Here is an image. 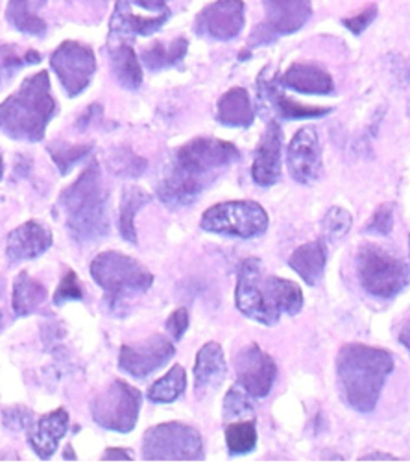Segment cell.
Masks as SVG:
<instances>
[{
    "label": "cell",
    "instance_id": "28",
    "mask_svg": "<svg viewBox=\"0 0 410 463\" xmlns=\"http://www.w3.org/2000/svg\"><path fill=\"white\" fill-rule=\"evenodd\" d=\"M187 41L184 37L174 39L172 43H156L143 52V61L150 71H165L177 65L187 54Z\"/></svg>",
    "mask_w": 410,
    "mask_h": 463
},
{
    "label": "cell",
    "instance_id": "25",
    "mask_svg": "<svg viewBox=\"0 0 410 463\" xmlns=\"http://www.w3.org/2000/svg\"><path fill=\"white\" fill-rule=\"evenodd\" d=\"M262 288L268 303L276 312H287L291 316L298 314L303 308V292L301 288L281 277H266L262 279Z\"/></svg>",
    "mask_w": 410,
    "mask_h": 463
},
{
    "label": "cell",
    "instance_id": "4",
    "mask_svg": "<svg viewBox=\"0 0 410 463\" xmlns=\"http://www.w3.org/2000/svg\"><path fill=\"white\" fill-rule=\"evenodd\" d=\"M60 207L63 209L67 227L76 241L91 242L108 233V194L97 161L91 163L62 194Z\"/></svg>",
    "mask_w": 410,
    "mask_h": 463
},
{
    "label": "cell",
    "instance_id": "46",
    "mask_svg": "<svg viewBox=\"0 0 410 463\" xmlns=\"http://www.w3.org/2000/svg\"><path fill=\"white\" fill-rule=\"evenodd\" d=\"M30 3H32V6L37 10V8H41L44 3H47V0H30Z\"/></svg>",
    "mask_w": 410,
    "mask_h": 463
},
{
    "label": "cell",
    "instance_id": "11",
    "mask_svg": "<svg viewBox=\"0 0 410 463\" xmlns=\"http://www.w3.org/2000/svg\"><path fill=\"white\" fill-rule=\"evenodd\" d=\"M51 65L69 97H78L83 92L97 71L93 51L76 41L62 43L51 58Z\"/></svg>",
    "mask_w": 410,
    "mask_h": 463
},
{
    "label": "cell",
    "instance_id": "12",
    "mask_svg": "<svg viewBox=\"0 0 410 463\" xmlns=\"http://www.w3.org/2000/svg\"><path fill=\"white\" fill-rule=\"evenodd\" d=\"M237 308L250 319L261 323V326L273 327L280 321L281 314L272 308L266 299L261 277V260L246 259L239 269V283L235 290Z\"/></svg>",
    "mask_w": 410,
    "mask_h": 463
},
{
    "label": "cell",
    "instance_id": "33",
    "mask_svg": "<svg viewBox=\"0 0 410 463\" xmlns=\"http://www.w3.org/2000/svg\"><path fill=\"white\" fill-rule=\"evenodd\" d=\"M225 443L232 454H248L257 445V430L253 421H235L225 429Z\"/></svg>",
    "mask_w": 410,
    "mask_h": 463
},
{
    "label": "cell",
    "instance_id": "9",
    "mask_svg": "<svg viewBox=\"0 0 410 463\" xmlns=\"http://www.w3.org/2000/svg\"><path fill=\"white\" fill-rule=\"evenodd\" d=\"M93 420L115 432H129L137 425L141 410V393L129 384L117 381L93 401Z\"/></svg>",
    "mask_w": 410,
    "mask_h": 463
},
{
    "label": "cell",
    "instance_id": "35",
    "mask_svg": "<svg viewBox=\"0 0 410 463\" xmlns=\"http://www.w3.org/2000/svg\"><path fill=\"white\" fill-rule=\"evenodd\" d=\"M353 223V216L344 209V207H331L324 220H322V229L328 241H340L348 235V231Z\"/></svg>",
    "mask_w": 410,
    "mask_h": 463
},
{
    "label": "cell",
    "instance_id": "1",
    "mask_svg": "<svg viewBox=\"0 0 410 463\" xmlns=\"http://www.w3.org/2000/svg\"><path fill=\"white\" fill-rule=\"evenodd\" d=\"M235 161V145L215 137H196L174 152L159 183V198L168 207L191 205Z\"/></svg>",
    "mask_w": 410,
    "mask_h": 463
},
{
    "label": "cell",
    "instance_id": "30",
    "mask_svg": "<svg viewBox=\"0 0 410 463\" xmlns=\"http://www.w3.org/2000/svg\"><path fill=\"white\" fill-rule=\"evenodd\" d=\"M6 17L14 28L30 35H43L47 32V23L37 17L30 0H10Z\"/></svg>",
    "mask_w": 410,
    "mask_h": 463
},
{
    "label": "cell",
    "instance_id": "29",
    "mask_svg": "<svg viewBox=\"0 0 410 463\" xmlns=\"http://www.w3.org/2000/svg\"><path fill=\"white\" fill-rule=\"evenodd\" d=\"M187 388V373L184 365H174L170 372L161 377L157 383L152 384V388L148 390V399L152 402H163V404H168V402H174L177 397L184 395Z\"/></svg>",
    "mask_w": 410,
    "mask_h": 463
},
{
    "label": "cell",
    "instance_id": "5",
    "mask_svg": "<svg viewBox=\"0 0 410 463\" xmlns=\"http://www.w3.org/2000/svg\"><path fill=\"white\" fill-rule=\"evenodd\" d=\"M91 275L106 290L113 310H122L131 299L143 296L150 287L152 273L135 259L120 251H106L91 264Z\"/></svg>",
    "mask_w": 410,
    "mask_h": 463
},
{
    "label": "cell",
    "instance_id": "26",
    "mask_svg": "<svg viewBox=\"0 0 410 463\" xmlns=\"http://www.w3.org/2000/svg\"><path fill=\"white\" fill-rule=\"evenodd\" d=\"M111 69L117 78V81L128 89V90H137L143 83V67L137 60V54L129 44H115L111 46Z\"/></svg>",
    "mask_w": 410,
    "mask_h": 463
},
{
    "label": "cell",
    "instance_id": "19",
    "mask_svg": "<svg viewBox=\"0 0 410 463\" xmlns=\"http://www.w3.org/2000/svg\"><path fill=\"white\" fill-rule=\"evenodd\" d=\"M227 373V365L224 351L216 342L205 344L196 356L195 364V392L200 399H205L216 392L224 383Z\"/></svg>",
    "mask_w": 410,
    "mask_h": 463
},
{
    "label": "cell",
    "instance_id": "23",
    "mask_svg": "<svg viewBox=\"0 0 410 463\" xmlns=\"http://www.w3.org/2000/svg\"><path fill=\"white\" fill-rule=\"evenodd\" d=\"M326 262H328V246L322 239L300 246L289 259L291 268L310 287L320 283L326 269Z\"/></svg>",
    "mask_w": 410,
    "mask_h": 463
},
{
    "label": "cell",
    "instance_id": "15",
    "mask_svg": "<svg viewBox=\"0 0 410 463\" xmlns=\"http://www.w3.org/2000/svg\"><path fill=\"white\" fill-rule=\"evenodd\" d=\"M244 28L243 0H215L205 6L195 23V32L215 41H232Z\"/></svg>",
    "mask_w": 410,
    "mask_h": 463
},
{
    "label": "cell",
    "instance_id": "7",
    "mask_svg": "<svg viewBox=\"0 0 410 463\" xmlns=\"http://www.w3.org/2000/svg\"><path fill=\"white\" fill-rule=\"evenodd\" d=\"M202 229L224 237L255 239L268 229V214L257 202H224L204 213Z\"/></svg>",
    "mask_w": 410,
    "mask_h": 463
},
{
    "label": "cell",
    "instance_id": "45",
    "mask_svg": "<svg viewBox=\"0 0 410 463\" xmlns=\"http://www.w3.org/2000/svg\"><path fill=\"white\" fill-rule=\"evenodd\" d=\"M399 458L396 456H390V454H381V452H374V454H368V456H362L360 461H397Z\"/></svg>",
    "mask_w": 410,
    "mask_h": 463
},
{
    "label": "cell",
    "instance_id": "41",
    "mask_svg": "<svg viewBox=\"0 0 410 463\" xmlns=\"http://www.w3.org/2000/svg\"><path fill=\"white\" fill-rule=\"evenodd\" d=\"M401 345H405L410 353V310L406 314V317L401 321V327H399V335H397Z\"/></svg>",
    "mask_w": 410,
    "mask_h": 463
},
{
    "label": "cell",
    "instance_id": "8",
    "mask_svg": "<svg viewBox=\"0 0 410 463\" xmlns=\"http://www.w3.org/2000/svg\"><path fill=\"white\" fill-rule=\"evenodd\" d=\"M143 456L148 461H198L204 458V441L193 427L163 423L147 430Z\"/></svg>",
    "mask_w": 410,
    "mask_h": 463
},
{
    "label": "cell",
    "instance_id": "44",
    "mask_svg": "<svg viewBox=\"0 0 410 463\" xmlns=\"http://www.w3.org/2000/svg\"><path fill=\"white\" fill-rule=\"evenodd\" d=\"M71 5H83L87 10H93V8H97V10H104L106 8V3L108 0H69Z\"/></svg>",
    "mask_w": 410,
    "mask_h": 463
},
{
    "label": "cell",
    "instance_id": "38",
    "mask_svg": "<svg viewBox=\"0 0 410 463\" xmlns=\"http://www.w3.org/2000/svg\"><path fill=\"white\" fill-rule=\"evenodd\" d=\"M392 227H394V207L390 203H386V205H381L374 213V216L370 218V222L367 225V231L374 235L386 237L392 231Z\"/></svg>",
    "mask_w": 410,
    "mask_h": 463
},
{
    "label": "cell",
    "instance_id": "40",
    "mask_svg": "<svg viewBox=\"0 0 410 463\" xmlns=\"http://www.w3.org/2000/svg\"><path fill=\"white\" fill-rule=\"evenodd\" d=\"M189 329V312L186 308H177L170 314L167 319V331L172 336V340L179 342Z\"/></svg>",
    "mask_w": 410,
    "mask_h": 463
},
{
    "label": "cell",
    "instance_id": "6",
    "mask_svg": "<svg viewBox=\"0 0 410 463\" xmlns=\"http://www.w3.org/2000/svg\"><path fill=\"white\" fill-rule=\"evenodd\" d=\"M360 287L374 298L392 299L401 294L410 279L403 260L376 244H364L357 255Z\"/></svg>",
    "mask_w": 410,
    "mask_h": 463
},
{
    "label": "cell",
    "instance_id": "10",
    "mask_svg": "<svg viewBox=\"0 0 410 463\" xmlns=\"http://www.w3.org/2000/svg\"><path fill=\"white\" fill-rule=\"evenodd\" d=\"M262 5L266 19L250 35V46L270 44L283 35L296 33L312 15L310 0H262Z\"/></svg>",
    "mask_w": 410,
    "mask_h": 463
},
{
    "label": "cell",
    "instance_id": "27",
    "mask_svg": "<svg viewBox=\"0 0 410 463\" xmlns=\"http://www.w3.org/2000/svg\"><path fill=\"white\" fill-rule=\"evenodd\" d=\"M47 299V288L35 281L28 271H21L14 283L12 307L17 316L33 314Z\"/></svg>",
    "mask_w": 410,
    "mask_h": 463
},
{
    "label": "cell",
    "instance_id": "13",
    "mask_svg": "<svg viewBox=\"0 0 410 463\" xmlns=\"http://www.w3.org/2000/svg\"><path fill=\"white\" fill-rule=\"evenodd\" d=\"M239 384L253 397H266L278 379V365L257 344H250L235 356Z\"/></svg>",
    "mask_w": 410,
    "mask_h": 463
},
{
    "label": "cell",
    "instance_id": "21",
    "mask_svg": "<svg viewBox=\"0 0 410 463\" xmlns=\"http://www.w3.org/2000/svg\"><path fill=\"white\" fill-rule=\"evenodd\" d=\"M67 427L69 415L63 408L43 415V420L37 423V427L28 432V441L35 454L43 459H49L58 450V443L67 434Z\"/></svg>",
    "mask_w": 410,
    "mask_h": 463
},
{
    "label": "cell",
    "instance_id": "3",
    "mask_svg": "<svg viewBox=\"0 0 410 463\" xmlns=\"http://www.w3.org/2000/svg\"><path fill=\"white\" fill-rule=\"evenodd\" d=\"M58 111L49 72L26 78L21 89L0 104V129L19 141H41L44 129Z\"/></svg>",
    "mask_w": 410,
    "mask_h": 463
},
{
    "label": "cell",
    "instance_id": "36",
    "mask_svg": "<svg viewBox=\"0 0 410 463\" xmlns=\"http://www.w3.org/2000/svg\"><path fill=\"white\" fill-rule=\"evenodd\" d=\"M89 150L91 146H71V145H56L49 148L54 163L63 174H67L76 163H80L89 154Z\"/></svg>",
    "mask_w": 410,
    "mask_h": 463
},
{
    "label": "cell",
    "instance_id": "31",
    "mask_svg": "<svg viewBox=\"0 0 410 463\" xmlns=\"http://www.w3.org/2000/svg\"><path fill=\"white\" fill-rule=\"evenodd\" d=\"M150 202V196L141 191L139 187H126L124 194H122V202H120V233L128 242H135L137 235H135V214L139 213V209L143 205H147Z\"/></svg>",
    "mask_w": 410,
    "mask_h": 463
},
{
    "label": "cell",
    "instance_id": "2",
    "mask_svg": "<svg viewBox=\"0 0 410 463\" xmlns=\"http://www.w3.org/2000/svg\"><path fill=\"white\" fill-rule=\"evenodd\" d=\"M392 369L394 358L385 349L358 342L342 345L337 356V379L344 402L360 413L374 411Z\"/></svg>",
    "mask_w": 410,
    "mask_h": 463
},
{
    "label": "cell",
    "instance_id": "20",
    "mask_svg": "<svg viewBox=\"0 0 410 463\" xmlns=\"http://www.w3.org/2000/svg\"><path fill=\"white\" fill-rule=\"evenodd\" d=\"M170 17V12L165 10L157 17H139L131 12L129 0H117V6L111 17V41L113 39H133L135 35H152L156 33Z\"/></svg>",
    "mask_w": 410,
    "mask_h": 463
},
{
    "label": "cell",
    "instance_id": "32",
    "mask_svg": "<svg viewBox=\"0 0 410 463\" xmlns=\"http://www.w3.org/2000/svg\"><path fill=\"white\" fill-rule=\"evenodd\" d=\"M39 54L35 51L21 52L17 44H5L0 46V87H3L17 71L24 65L39 63Z\"/></svg>",
    "mask_w": 410,
    "mask_h": 463
},
{
    "label": "cell",
    "instance_id": "43",
    "mask_svg": "<svg viewBox=\"0 0 410 463\" xmlns=\"http://www.w3.org/2000/svg\"><path fill=\"white\" fill-rule=\"evenodd\" d=\"M104 459L106 461H129L131 459V452L129 450H124V449H108L104 452Z\"/></svg>",
    "mask_w": 410,
    "mask_h": 463
},
{
    "label": "cell",
    "instance_id": "34",
    "mask_svg": "<svg viewBox=\"0 0 410 463\" xmlns=\"http://www.w3.org/2000/svg\"><path fill=\"white\" fill-rule=\"evenodd\" d=\"M253 413V397L241 386L235 384L224 397V420L241 421Z\"/></svg>",
    "mask_w": 410,
    "mask_h": 463
},
{
    "label": "cell",
    "instance_id": "17",
    "mask_svg": "<svg viewBox=\"0 0 410 463\" xmlns=\"http://www.w3.org/2000/svg\"><path fill=\"white\" fill-rule=\"evenodd\" d=\"M281 156H283V133L276 120H268L266 131L255 148L252 177L261 187H272L281 177Z\"/></svg>",
    "mask_w": 410,
    "mask_h": 463
},
{
    "label": "cell",
    "instance_id": "24",
    "mask_svg": "<svg viewBox=\"0 0 410 463\" xmlns=\"http://www.w3.org/2000/svg\"><path fill=\"white\" fill-rule=\"evenodd\" d=\"M255 117L248 90L243 87H234L225 90L216 106V118L224 126L248 128Z\"/></svg>",
    "mask_w": 410,
    "mask_h": 463
},
{
    "label": "cell",
    "instance_id": "39",
    "mask_svg": "<svg viewBox=\"0 0 410 463\" xmlns=\"http://www.w3.org/2000/svg\"><path fill=\"white\" fill-rule=\"evenodd\" d=\"M377 5H370L367 8H362L358 14L342 19V24L353 33V35H360L364 30H367L377 17Z\"/></svg>",
    "mask_w": 410,
    "mask_h": 463
},
{
    "label": "cell",
    "instance_id": "42",
    "mask_svg": "<svg viewBox=\"0 0 410 463\" xmlns=\"http://www.w3.org/2000/svg\"><path fill=\"white\" fill-rule=\"evenodd\" d=\"M135 3L148 12H165L168 0H135Z\"/></svg>",
    "mask_w": 410,
    "mask_h": 463
},
{
    "label": "cell",
    "instance_id": "37",
    "mask_svg": "<svg viewBox=\"0 0 410 463\" xmlns=\"http://www.w3.org/2000/svg\"><path fill=\"white\" fill-rule=\"evenodd\" d=\"M81 298H83V292H81V285L78 281V275L72 269H67L56 294H54V303L63 305L67 301H80Z\"/></svg>",
    "mask_w": 410,
    "mask_h": 463
},
{
    "label": "cell",
    "instance_id": "47",
    "mask_svg": "<svg viewBox=\"0 0 410 463\" xmlns=\"http://www.w3.org/2000/svg\"><path fill=\"white\" fill-rule=\"evenodd\" d=\"M5 174V165H3V156H0V179H3Z\"/></svg>",
    "mask_w": 410,
    "mask_h": 463
},
{
    "label": "cell",
    "instance_id": "22",
    "mask_svg": "<svg viewBox=\"0 0 410 463\" xmlns=\"http://www.w3.org/2000/svg\"><path fill=\"white\" fill-rule=\"evenodd\" d=\"M281 83L303 95H331L335 90L331 74L316 63H294L283 74Z\"/></svg>",
    "mask_w": 410,
    "mask_h": 463
},
{
    "label": "cell",
    "instance_id": "14",
    "mask_svg": "<svg viewBox=\"0 0 410 463\" xmlns=\"http://www.w3.org/2000/svg\"><path fill=\"white\" fill-rule=\"evenodd\" d=\"M176 353L172 342L161 335H152L139 344H124L119 356V365L122 372L143 379L163 367Z\"/></svg>",
    "mask_w": 410,
    "mask_h": 463
},
{
    "label": "cell",
    "instance_id": "48",
    "mask_svg": "<svg viewBox=\"0 0 410 463\" xmlns=\"http://www.w3.org/2000/svg\"><path fill=\"white\" fill-rule=\"evenodd\" d=\"M0 327H3V314H0Z\"/></svg>",
    "mask_w": 410,
    "mask_h": 463
},
{
    "label": "cell",
    "instance_id": "18",
    "mask_svg": "<svg viewBox=\"0 0 410 463\" xmlns=\"http://www.w3.org/2000/svg\"><path fill=\"white\" fill-rule=\"evenodd\" d=\"M52 246L51 229L41 222H26L8 235L6 253L12 262L30 260L43 255Z\"/></svg>",
    "mask_w": 410,
    "mask_h": 463
},
{
    "label": "cell",
    "instance_id": "16",
    "mask_svg": "<svg viewBox=\"0 0 410 463\" xmlns=\"http://www.w3.org/2000/svg\"><path fill=\"white\" fill-rule=\"evenodd\" d=\"M287 165L294 181L312 184L322 174V148L314 126L301 128L287 148Z\"/></svg>",
    "mask_w": 410,
    "mask_h": 463
}]
</instances>
